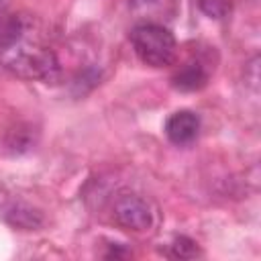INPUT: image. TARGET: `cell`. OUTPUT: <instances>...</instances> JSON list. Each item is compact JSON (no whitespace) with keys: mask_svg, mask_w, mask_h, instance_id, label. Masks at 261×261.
<instances>
[{"mask_svg":"<svg viewBox=\"0 0 261 261\" xmlns=\"http://www.w3.org/2000/svg\"><path fill=\"white\" fill-rule=\"evenodd\" d=\"M0 61L10 73L24 80H41L45 84H55L61 77V63L55 51L45 47L37 39H31L27 24L10 45L0 49Z\"/></svg>","mask_w":261,"mask_h":261,"instance_id":"1","label":"cell"},{"mask_svg":"<svg viewBox=\"0 0 261 261\" xmlns=\"http://www.w3.org/2000/svg\"><path fill=\"white\" fill-rule=\"evenodd\" d=\"M130 43L137 57L151 67L171 65L177 57L175 37L159 22H137L130 31Z\"/></svg>","mask_w":261,"mask_h":261,"instance_id":"2","label":"cell"},{"mask_svg":"<svg viewBox=\"0 0 261 261\" xmlns=\"http://www.w3.org/2000/svg\"><path fill=\"white\" fill-rule=\"evenodd\" d=\"M112 218L114 222L133 232H143L153 224V212L145 198L139 194H122L112 204Z\"/></svg>","mask_w":261,"mask_h":261,"instance_id":"3","label":"cell"},{"mask_svg":"<svg viewBox=\"0 0 261 261\" xmlns=\"http://www.w3.org/2000/svg\"><path fill=\"white\" fill-rule=\"evenodd\" d=\"M200 135V116L192 110H177L165 122V137L177 147L192 145Z\"/></svg>","mask_w":261,"mask_h":261,"instance_id":"4","label":"cell"},{"mask_svg":"<svg viewBox=\"0 0 261 261\" xmlns=\"http://www.w3.org/2000/svg\"><path fill=\"white\" fill-rule=\"evenodd\" d=\"M130 12L139 22H159L173 18L177 12V0H128Z\"/></svg>","mask_w":261,"mask_h":261,"instance_id":"5","label":"cell"},{"mask_svg":"<svg viewBox=\"0 0 261 261\" xmlns=\"http://www.w3.org/2000/svg\"><path fill=\"white\" fill-rule=\"evenodd\" d=\"M206 84H208V69L200 61H188L171 75V86L181 92H196L202 90Z\"/></svg>","mask_w":261,"mask_h":261,"instance_id":"6","label":"cell"},{"mask_svg":"<svg viewBox=\"0 0 261 261\" xmlns=\"http://www.w3.org/2000/svg\"><path fill=\"white\" fill-rule=\"evenodd\" d=\"M35 145V128L27 122H14L2 135V151L8 155H20Z\"/></svg>","mask_w":261,"mask_h":261,"instance_id":"7","label":"cell"},{"mask_svg":"<svg viewBox=\"0 0 261 261\" xmlns=\"http://www.w3.org/2000/svg\"><path fill=\"white\" fill-rule=\"evenodd\" d=\"M6 220L16 226V228H22V230H33L37 226L43 224V216L39 210H33L29 206H14L6 212Z\"/></svg>","mask_w":261,"mask_h":261,"instance_id":"8","label":"cell"},{"mask_svg":"<svg viewBox=\"0 0 261 261\" xmlns=\"http://www.w3.org/2000/svg\"><path fill=\"white\" fill-rule=\"evenodd\" d=\"M24 29V20L16 14H10L0 8V49L10 45Z\"/></svg>","mask_w":261,"mask_h":261,"instance_id":"9","label":"cell"},{"mask_svg":"<svg viewBox=\"0 0 261 261\" xmlns=\"http://www.w3.org/2000/svg\"><path fill=\"white\" fill-rule=\"evenodd\" d=\"M196 2H198V8L208 18H214V20H224L232 10L230 0H196Z\"/></svg>","mask_w":261,"mask_h":261,"instance_id":"10","label":"cell"},{"mask_svg":"<svg viewBox=\"0 0 261 261\" xmlns=\"http://www.w3.org/2000/svg\"><path fill=\"white\" fill-rule=\"evenodd\" d=\"M169 247H171L169 255L177 257V259H192L198 255V245L188 237H177Z\"/></svg>","mask_w":261,"mask_h":261,"instance_id":"11","label":"cell"}]
</instances>
